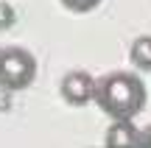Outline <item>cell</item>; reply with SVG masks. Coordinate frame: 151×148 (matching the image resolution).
Returning <instances> with one entry per match:
<instances>
[{
    "label": "cell",
    "mask_w": 151,
    "mask_h": 148,
    "mask_svg": "<svg viewBox=\"0 0 151 148\" xmlns=\"http://www.w3.org/2000/svg\"><path fill=\"white\" fill-rule=\"evenodd\" d=\"M14 20H17V14H14V9H11L6 0H0V31H6V28H11L14 25Z\"/></svg>",
    "instance_id": "obj_7"
},
{
    "label": "cell",
    "mask_w": 151,
    "mask_h": 148,
    "mask_svg": "<svg viewBox=\"0 0 151 148\" xmlns=\"http://www.w3.org/2000/svg\"><path fill=\"white\" fill-rule=\"evenodd\" d=\"M148 95H146V84L137 73L129 70H115L106 73L104 78L95 81V104L101 106L104 115L115 120H134L143 112Z\"/></svg>",
    "instance_id": "obj_1"
},
{
    "label": "cell",
    "mask_w": 151,
    "mask_h": 148,
    "mask_svg": "<svg viewBox=\"0 0 151 148\" xmlns=\"http://www.w3.org/2000/svg\"><path fill=\"white\" fill-rule=\"evenodd\" d=\"M59 92L65 98V104L70 106H87L90 101H95V78L87 70H70L59 84Z\"/></svg>",
    "instance_id": "obj_3"
},
{
    "label": "cell",
    "mask_w": 151,
    "mask_h": 148,
    "mask_svg": "<svg viewBox=\"0 0 151 148\" xmlns=\"http://www.w3.org/2000/svg\"><path fill=\"white\" fill-rule=\"evenodd\" d=\"M140 148H151V126H146L140 132Z\"/></svg>",
    "instance_id": "obj_8"
},
{
    "label": "cell",
    "mask_w": 151,
    "mask_h": 148,
    "mask_svg": "<svg viewBox=\"0 0 151 148\" xmlns=\"http://www.w3.org/2000/svg\"><path fill=\"white\" fill-rule=\"evenodd\" d=\"M104 148H140V129L132 120H115L106 129Z\"/></svg>",
    "instance_id": "obj_4"
},
{
    "label": "cell",
    "mask_w": 151,
    "mask_h": 148,
    "mask_svg": "<svg viewBox=\"0 0 151 148\" xmlns=\"http://www.w3.org/2000/svg\"><path fill=\"white\" fill-rule=\"evenodd\" d=\"M37 78V59L25 48H0V87L3 89H25Z\"/></svg>",
    "instance_id": "obj_2"
},
{
    "label": "cell",
    "mask_w": 151,
    "mask_h": 148,
    "mask_svg": "<svg viewBox=\"0 0 151 148\" xmlns=\"http://www.w3.org/2000/svg\"><path fill=\"white\" fill-rule=\"evenodd\" d=\"M62 6H65L67 11H73V14H87V11H92L101 0H59Z\"/></svg>",
    "instance_id": "obj_6"
},
{
    "label": "cell",
    "mask_w": 151,
    "mask_h": 148,
    "mask_svg": "<svg viewBox=\"0 0 151 148\" xmlns=\"http://www.w3.org/2000/svg\"><path fill=\"white\" fill-rule=\"evenodd\" d=\"M129 59L137 70L143 73H151V36H137L132 42V50H129Z\"/></svg>",
    "instance_id": "obj_5"
}]
</instances>
